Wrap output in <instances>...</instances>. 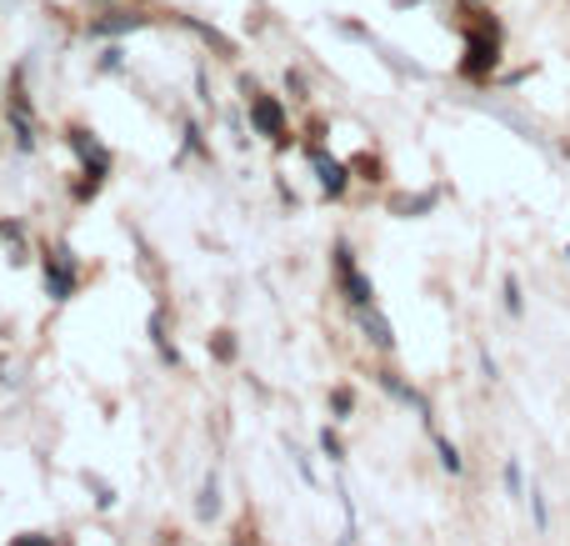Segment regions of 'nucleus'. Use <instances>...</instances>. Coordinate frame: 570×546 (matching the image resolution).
Segmentation results:
<instances>
[{"mask_svg": "<svg viewBox=\"0 0 570 546\" xmlns=\"http://www.w3.org/2000/svg\"><path fill=\"white\" fill-rule=\"evenodd\" d=\"M506 311H510V316H520V286H516V276L506 281Z\"/></svg>", "mask_w": 570, "mask_h": 546, "instance_id": "10", "label": "nucleus"}, {"mask_svg": "<svg viewBox=\"0 0 570 546\" xmlns=\"http://www.w3.org/2000/svg\"><path fill=\"white\" fill-rule=\"evenodd\" d=\"M506 486H510V496H526V486H520V461H506Z\"/></svg>", "mask_w": 570, "mask_h": 546, "instance_id": "9", "label": "nucleus"}, {"mask_svg": "<svg viewBox=\"0 0 570 546\" xmlns=\"http://www.w3.org/2000/svg\"><path fill=\"white\" fill-rule=\"evenodd\" d=\"M436 446H440V466H446V471H460V451H456V446H450L446 436H436Z\"/></svg>", "mask_w": 570, "mask_h": 546, "instance_id": "8", "label": "nucleus"}, {"mask_svg": "<svg viewBox=\"0 0 570 546\" xmlns=\"http://www.w3.org/2000/svg\"><path fill=\"white\" fill-rule=\"evenodd\" d=\"M330 406H336V421H346V411H350V391H336V396H330Z\"/></svg>", "mask_w": 570, "mask_h": 546, "instance_id": "11", "label": "nucleus"}, {"mask_svg": "<svg viewBox=\"0 0 570 546\" xmlns=\"http://www.w3.org/2000/svg\"><path fill=\"white\" fill-rule=\"evenodd\" d=\"M360 326L370 331V341H376V346H390V341H396V336H390V326L380 321V316L370 311V306H360Z\"/></svg>", "mask_w": 570, "mask_h": 546, "instance_id": "4", "label": "nucleus"}, {"mask_svg": "<svg viewBox=\"0 0 570 546\" xmlns=\"http://www.w3.org/2000/svg\"><path fill=\"white\" fill-rule=\"evenodd\" d=\"M530 516H536V526H540V532H546V526H550V512H546V496H540V486H530Z\"/></svg>", "mask_w": 570, "mask_h": 546, "instance_id": "7", "label": "nucleus"}, {"mask_svg": "<svg viewBox=\"0 0 570 546\" xmlns=\"http://www.w3.org/2000/svg\"><path fill=\"white\" fill-rule=\"evenodd\" d=\"M336 256H340V276H346V291H350V301H356V306H370V296H376V291H370V281L356 271V261H350V251H336Z\"/></svg>", "mask_w": 570, "mask_h": 546, "instance_id": "2", "label": "nucleus"}, {"mask_svg": "<svg viewBox=\"0 0 570 546\" xmlns=\"http://www.w3.org/2000/svg\"><path fill=\"white\" fill-rule=\"evenodd\" d=\"M490 66H496V31H480L476 41L466 46V71H490Z\"/></svg>", "mask_w": 570, "mask_h": 546, "instance_id": "1", "label": "nucleus"}, {"mask_svg": "<svg viewBox=\"0 0 570 546\" xmlns=\"http://www.w3.org/2000/svg\"><path fill=\"white\" fill-rule=\"evenodd\" d=\"M216 512H220V486L216 476H206V486H200V522H216Z\"/></svg>", "mask_w": 570, "mask_h": 546, "instance_id": "5", "label": "nucleus"}, {"mask_svg": "<svg viewBox=\"0 0 570 546\" xmlns=\"http://www.w3.org/2000/svg\"><path fill=\"white\" fill-rule=\"evenodd\" d=\"M566 256H570V251H566Z\"/></svg>", "mask_w": 570, "mask_h": 546, "instance_id": "13", "label": "nucleus"}, {"mask_svg": "<svg viewBox=\"0 0 570 546\" xmlns=\"http://www.w3.org/2000/svg\"><path fill=\"white\" fill-rule=\"evenodd\" d=\"M280 126H286V116H280V106H276V101H260V106H256V131L280 136Z\"/></svg>", "mask_w": 570, "mask_h": 546, "instance_id": "3", "label": "nucleus"}, {"mask_svg": "<svg viewBox=\"0 0 570 546\" xmlns=\"http://www.w3.org/2000/svg\"><path fill=\"white\" fill-rule=\"evenodd\" d=\"M16 546H50V542H36V536H20Z\"/></svg>", "mask_w": 570, "mask_h": 546, "instance_id": "12", "label": "nucleus"}, {"mask_svg": "<svg viewBox=\"0 0 570 546\" xmlns=\"http://www.w3.org/2000/svg\"><path fill=\"white\" fill-rule=\"evenodd\" d=\"M316 161H320V181H326V191H330V196H340V186H346V181H340V166L330 161L326 151H316Z\"/></svg>", "mask_w": 570, "mask_h": 546, "instance_id": "6", "label": "nucleus"}]
</instances>
